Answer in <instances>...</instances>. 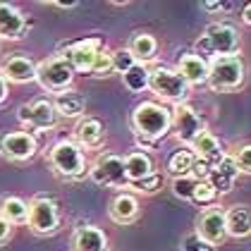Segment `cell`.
<instances>
[{"mask_svg": "<svg viewBox=\"0 0 251 251\" xmlns=\"http://www.w3.org/2000/svg\"><path fill=\"white\" fill-rule=\"evenodd\" d=\"M170 125H173V110L163 103H155V100L139 103L132 113V129L144 146L163 139L170 132Z\"/></svg>", "mask_w": 251, "mask_h": 251, "instance_id": "obj_1", "label": "cell"}, {"mask_svg": "<svg viewBox=\"0 0 251 251\" xmlns=\"http://www.w3.org/2000/svg\"><path fill=\"white\" fill-rule=\"evenodd\" d=\"M242 50V34L227 22H213L196 41V55L211 62L213 58H230Z\"/></svg>", "mask_w": 251, "mask_h": 251, "instance_id": "obj_2", "label": "cell"}, {"mask_svg": "<svg viewBox=\"0 0 251 251\" xmlns=\"http://www.w3.org/2000/svg\"><path fill=\"white\" fill-rule=\"evenodd\" d=\"M48 163L60 179H84V177H89L86 158H84V151L77 146V141L62 139L58 144H53V149L48 151Z\"/></svg>", "mask_w": 251, "mask_h": 251, "instance_id": "obj_3", "label": "cell"}, {"mask_svg": "<svg viewBox=\"0 0 251 251\" xmlns=\"http://www.w3.org/2000/svg\"><path fill=\"white\" fill-rule=\"evenodd\" d=\"M247 79V65L242 55H230V58H213L208 62V79L206 84L218 94H232L244 86Z\"/></svg>", "mask_w": 251, "mask_h": 251, "instance_id": "obj_4", "label": "cell"}, {"mask_svg": "<svg viewBox=\"0 0 251 251\" xmlns=\"http://www.w3.org/2000/svg\"><path fill=\"white\" fill-rule=\"evenodd\" d=\"M149 89L160 100L179 105V103H187L192 86L170 67H155V70H149Z\"/></svg>", "mask_w": 251, "mask_h": 251, "instance_id": "obj_5", "label": "cell"}, {"mask_svg": "<svg viewBox=\"0 0 251 251\" xmlns=\"http://www.w3.org/2000/svg\"><path fill=\"white\" fill-rule=\"evenodd\" d=\"M75 75L77 72L70 67V62L62 55H53V58L36 65V81L41 84V89L48 91V94H55V96L72 86Z\"/></svg>", "mask_w": 251, "mask_h": 251, "instance_id": "obj_6", "label": "cell"}, {"mask_svg": "<svg viewBox=\"0 0 251 251\" xmlns=\"http://www.w3.org/2000/svg\"><path fill=\"white\" fill-rule=\"evenodd\" d=\"M17 117H20V122L24 125V132H29V134L31 132H48V129H53L58 125V120H60V115L55 113L53 100H48V98H36L31 103L20 105Z\"/></svg>", "mask_w": 251, "mask_h": 251, "instance_id": "obj_7", "label": "cell"}, {"mask_svg": "<svg viewBox=\"0 0 251 251\" xmlns=\"http://www.w3.org/2000/svg\"><path fill=\"white\" fill-rule=\"evenodd\" d=\"M60 223H62L60 208L50 196H36V199H31L26 225L36 234H55L60 230Z\"/></svg>", "mask_w": 251, "mask_h": 251, "instance_id": "obj_8", "label": "cell"}, {"mask_svg": "<svg viewBox=\"0 0 251 251\" xmlns=\"http://www.w3.org/2000/svg\"><path fill=\"white\" fill-rule=\"evenodd\" d=\"M173 136L182 144V146H192L196 136L206 132V122L203 117L194 110L189 103H179L173 108V125H170Z\"/></svg>", "mask_w": 251, "mask_h": 251, "instance_id": "obj_9", "label": "cell"}, {"mask_svg": "<svg viewBox=\"0 0 251 251\" xmlns=\"http://www.w3.org/2000/svg\"><path fill=\"white\" fill-rule=\"evenodd\" d=\"M89 177L103 184V187H115V189H127V175H125V158L117 153H103L98 160L89 168Z\"/></svg>", "mask_w": 251, "mask_h": 251, "instance_id": "obj_10", "label": "cell"}, {"mask_svg": "<svg viewBox=\"0 0 251 251\" xmlns=\"http://www.w3.org/2000/svg\"><path fill=\"white\" fill-rule=\"evenodd\" d=\"M36 151H39V141L29 132H7L0 136V155L12 163L31 160Z\"/></svg>", "mask_w": 251, "mask_h": 251, "instance_id": "obj_11", "label": "cell"}, {"mask_svg": "<svg viewBox=\"0 0 251 251\" xmlns=\"http://www.w3.org/2000/svg\"><path fill=\"white\" fill-rule=\"evenodd\" d=\"M100 46H103V41L100 39H84V41H75V43H70V46H65L62 48V58L70 62V67L75 70V72H91V67H94V62H96V55L98 50H100Z\"/></svg>", "mask_w": 251, "mask_h": 251, "instance_id": "obj_12", "label": "cell"}, {"mask_svg": "<svg viewBox=\"0 0 251 251\" xmlns=\"http://www.w3.org/2000/svg\"><path fill=\"white\" fill-rule=\"evenodd\" d=\"M196 234L201 239H206L213 247H220L227 239V230H225V208L223 206H213L201 211L196 218Z\"/></svg>", "mask_w": 251, "mask_h": 251, "instance_id": "obj_13", "label": "cell"}, {"mask_svg": "<svg viewBox=\"0 0 251 251\" xmlns=\"http://www.w3.org/2000/svg\"><path fill=\"white\" fill-rule=\"evenodd\" d=\"M0 75H2V79L7 84H29V81H36V62L31 58H26L24 53H15V55L2 60Z\"/></svg>", "mask_w": 251, "mask_h": 251, "instance_id": "obj_14", "label": "cell"}, {"mask_svg": "<svg viewBox=\"0 0 251 251\" xmlns=\"http://www.w3.org/2000/svg\"><path fill=\"white\" fill-rule=\"evenodd\" d=\"M31 29V20H26L15 5L0 2V41H20Z\"/></svg>", "mask_w": 251, "mask_h": 251, "instance_id": "obj_15", "label": "cell"}, {"mask_svg": "<svg viewBox=\"0 0 251 251\" xmlns=\"http://www.w3.org/2000/svg\"><path fill=\"white\" fill-rule=\"evenodd\" d=\"M175 72L184 79L189 86H201L208 79V60L199 58L196 53H184L177 60V70Z\"/></svg>", "mask_w": 251, "mask_h": 251, "instance_id": "obj_16", "label": "cell"}, {"mask_svg": "<svg viewBox=\"0 0 251 251\" xmlns=\"http://www.w3.org/2000/svg\"><path fill=\"white\" fill-rule=\"evenodd\" d=\"M72 251H110L108 234L96 225H81L72 237Z\"/></svg>", "mask_w": 251, "mask_h": 251, "instance_id": "obj_17", "label": "cell"}, {"mask_svg": "<svg viewBox=\"0 0 251 251\" xmlns=\"http://www.w3.org/2000/svg\"><path fill=\"white\" fill-rule=\"evenodd\" d=\"M75 139H77V146L84 149H100L105 144V127L98 117H84L79 120L77 129H75Z\"/></svg>", "mask_w": 251, "mask_h": 251, "instance_id": "obj_18", "label": "cell"}, {"mask_svg": "<svg viewBox=\"0 0 251 251\" xmlns=\"http://www.w3.org/2000/svg\"><path fill=\"white\" fill-rule=\"evenodd\" d=\"M225 230L227 237L244 239L251 234V206L247 203H234L225 208Z\"/></svg>", "mask_w": 251, "mask_h": 251, "instance_id": "obj_19", "label": "cell"}, {"mask_svg": "<svg viewBox=\"0 0 251 251\" xmlns=\"http://www.w3.org/2000/svg\"><path fill=\"white\" fill-rule=\"evenodd\" d=\"M237 165H234V160H232V155L227 153L220 163H215L211 168V175H208V184L213 187V192L215 194H230L232 187H234V179H237Z\"/></svg>", "mask_w": 251, "mask_h": 251, "instance_id": "obj_20", "label": "cell"}, {"mask_svg": "<svg viewBox=\"0 0 251 251\" xmlns=\"http://www.w3.org/2000/svg\"><path fill=\"white\" fill-rule=\"evenodd\" d=\"M108 215H110V220L117 223V225H129V223H134L136 218H139V199L129 192L117 194L115 199L110 201Z\"/></svg>", "mask_w": 251, "mask_h": 251, "instance_id": "obj_21", "label": "cell"}, {"mask_svg": "<svg viewBox=\"0 0 251 251\" xmlns=\"http://www.w3.org/2000/svg\"><path fill=\"white\" fill-rule=\"evenodd\" d=\"M189 149H192V153L196 155V158H201V160H206V163H211V165L220 163V160L227 155L225 151H223L220 139L213 134V132H208V129L196 136V141H194Z\"/></svg>", "mask_w": 251, "mask_h": 251, "instance_id": "obj_22", "label": "cell"}, {"mask_svg": "<svg viewBox=\"0 0 251 251\" xmlns=\"http://www.w3.org/2000/svg\"><path fill=\"white\" fill-rule=\"evenodd\" d=\"M125 158V175H127V182L134 184V182H141L144 177L155 173L153 158L146 153V151H132V153L122 155Z\"/></svg>", "mask_w": 251, "mask_h": 251, "instance_id": "obj_23", "label": "cell"}, {"mask_svg": "<svg viewBox=\"0 0 251 251\" xmlns=\"http://www.w3.org/2000/svg\"><path fill=\"white\" fill-rule=\"evenodd\" d=\"M127 50L132 53L136 65H146L158 53V41H155V36L146 34V31H136L134 36H132V41H129V46H127Z\"/></svg>", "mask_w": 251, "mask_h": 251, "instance_id": "obj_24", "label": "cell"}, {"mask_svg": "<svg viewBox=\"0 0 251 251\" xmlns=\"http://www.w3.org/2000/svg\"><path fill=\"white\" fill-rule=\"evenodd\" d=\"M53 105H55V113L60 117H79L84 115V110H86V98L84 94H79V91H72V89H67V91H62L55 96L53 100Z\"/></svg>", "mask_w": 251, "mask_h": 251, "instance_id": "obj_25", "label": "cell"}, {"mask_svg": "<svg viewBox=\"0 0 251 251\" xmlns=\"http://www.w3.org/2000/svg\"><path fill=\"white\" fill-rule=\"evenodd\" d=\"M0 218L7 220L12 227L15 225H26L29 218V203L20 196H2L0 199Z\"/></svg>", "mask_w": 251, "mask_h": 251, "instance_id": "obj_26", "label": "cell"}, {"mask_svg": "<svg viewBox=\"0 0 251 251\" xmlns=\"http://www.w3.org/2000/svg\"><path fill=\"white\" fill-rule=\"evenodd\" d=\"M194 158H196V155L192 153V149H179V151H175V153L168 158V173L173 175V177L189 175Z\"/></svg>", "mask_w": 251, "mask_h": 251, "instance_id": "obj_27", "label": "cell"}, {"mask_svg": "<svg viewBox=\"0 0 251 251\" xmlns=\"http://www.w3.org/2000/svg\"><path fill=\"white\" fill-rule=\"evenodd\" d=\"M122 79H125V86L129 91H144V89H149V70L144 65H134L129 72L122 75Z\"/></svg>", "mask_w": 251, "mask_h": 251, "instance_id": "obj_28", "label": "cell"}, {"mask_svg": "<svg viewBox=\"0 0 251 251\" xmlns=\"http://www.w3.org/2000/svg\"><path fill=\"white\" fill-rule=\"evenodd\" d=\"M115 70H113V50L108 48V46H100V50H98L96 55V62H94V67H91V75L94 77H110Z\"/></svg>", "mask_w": 251, "mask_h": 251, "instance_id": "obj_29", "label": "cell"}, {"mask_svg": "<svg viewBox=\"0 0 251 251\" xmlns=\"http://www.w3.org/2000/svg\"><path fill=\"white\" fill-rule=\"evenodd\" d=\"M163 182H165L163 173H158V170H155L153 175L144 177L141 182H134V184H129L127 189H134V192L144 194V196H151V194H155V192H160V189H163Z\"/></svg>", "mask_w": 251, "mask_h": 251, "instance_id": "obj_30", "label": "cell"}, {"mask_svg": "<svg viewBox=\"0 0 251 251\" xmlns=\"http://www.w3.org/2000/svg\"><path fill=\"white\" fill-rule=\"evenodd\" d=\"M194 189H196V179L184 175V177H173V194L182 201H192Z\"/></svg>", "mask_w": 251, "mask_h": 251, "instance_id": "obj_31", "label": "cell"}, {"mask_svg": "<svg viewBox=\"0 0 251 251\" xmlns=\"http://www.w3.org/2000/svg\"><path fill=\"white\" fill-rule=\"evenodd\" d=\"M134 65H136V60L132 58V53H129L127 48H117V50H113V70H115V72L125 75V72H129Z\"/></svg>", "mask_w": 251, "mask_h": 251, "instance_id": "obj_32", "label": "cell"}, {"mask_svg": "<svg viewBox=\"0 0 251 251\" xmlns=\"http://www.w3.org/2000/svg\"><path fill=\"white\" fill-rule=\"evenodd\" d=\"M232 155L234 165H237V173H244V175H251V144H244L239 146Z\"/></svg>", "mask_w": 251, "mask_h": 251, "instance_id": "obj_33", "label": "cell"}, {"mask_svg": "<svg viewBox=\"0 0 251 251\" xmlns=\"http://www.w3.org/2000/svg\"><path fill=\"white\" fill-rule=\"evenodd\" d=\"M215 199H218V194L213 192V187L208 182H196V189H194V196H192L194 203H199V206H211Z\"/></svg>", "mask_w": 251, "mask_h": 251, "instance_id": "obj_34", "label": "cell"}, {"mask_svg": "<svg viewBox=\"0 0 251 251\" xmlns=\"http://www.w3.org/2000/svg\"><path fill=\"white\" fill-rule=\"evenodd\" d=\"M182 251H218V247L208 244L206 239H201L196 232L194 234H187L184 242H182Z\"/></svg>", "mask_w": 251, "mask_h": 251, "instance_id": "obj_35", "label": "cell"}, {"mask_svg": "<svg viewBox=\"0 0 251 251\" xmlns=\"http://www.w3.org/2000/svg\"><path fill=\"white\" fill-rule=\"evenodd\" d=\"M211 163H206V160H201V158H194L192 163V170H189V177H194L196 182H206L208 179V175H211Z\"/></svg>", "mask_w": 251, "mask_h": 251, "instance_id": "obj_36", "label": "cell"}, {"mask_svg": "<svg viewBox=\"0 0 251 251\" xmlns=\"http://www.w3.org/2000/svg\"><path fill=\"white\" fill-rule=\"evenodd\" d=\"M201 7L206 10V12H223V10H230L232 2H220V0H206V2H201Z\"/></svg>", "mask_w": 251, "mask_h": 251, "instance_id": "obj_37", "label": "cell"}, {"mask_svg": "<svg viewBox=\"0 0 251 251\" xmlns=\"http://www.w3.org/2000/svg\"><path fill=\"white\" fill-rule=\"evenodd\" d=\"M12 232H15V227H12L7 220L0 218V247H5V244L12 239Z\"/></svg>", "mask_w": 251, "mask_h": 251, "instance_id": "obj_38", "label": "cell"}, {"mask_svg": "<svg viewBox=\"0 0 251 251\" xmlns=\"http://www.w3.org/2000/svg\"><path fill=\"white\" fill-rule=\"evenodd\" d=\"M242 24H244V26H251V2H247V5L242 7Z\"/></svg>", "mask_w": 251, "mask_h": 251, "instance_id": "obj_39", "label": "cell"}, {"mask_svg": "<svg viewBox=\"0 0 251 251\" xmlns=\"http://www.w3.org/2000/svg\"><path fill=\"white\" fill-rule=\"evenodd\" d=\"M7 91H10V89H7V81H5L2 75H0V105L7 100Z\"/></svg>", "mask_w": 251, "mask_h": 251, "instance_id": "obj_40", "label": "cell"}, {"mask_svg": "<svg viewBox=\"0 0 251 251\" xmlns=\"http://www.w3.org/2000/svg\"><path fill=\"white\" fill-rule=\"evenodd\" d=\"M53 7H60V10H72V7H77V2L72 0V2H50Z\"/></svg>", "mask_w": 251, "mask_h": 251, "instance_id": "obj_41", "label": "cell"}]
</instances>
